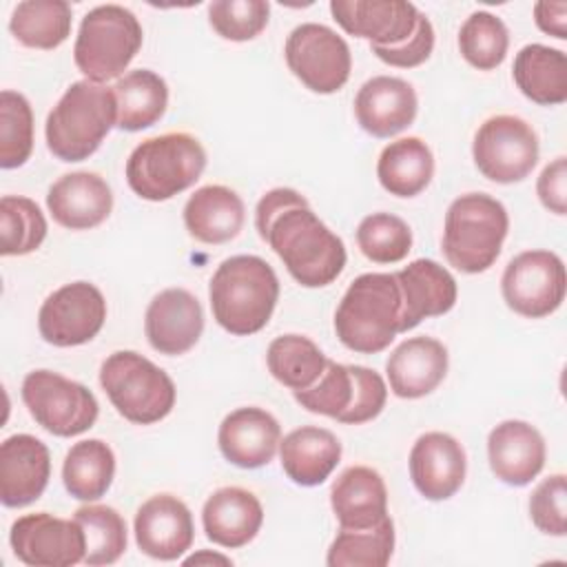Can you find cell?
<instances>
[{
  "label": "cell",
  "mask_w": 567,
  "mask_h": 567,
  "mask_svg": "<svg viewBox=\"0 0 567 567\" xmlns=\"http://www.w3.org/2000/svg\"><path fill=\"white\" fill-rule=\"evenodd\" d=\"M33 151V111L29 100L4 89L0 93V166L18 168Z\"/></svg>",
  "instance_id": "40"
},
{
  "label": "cell",
  "mask_w": 567,
  "mask_h": 567,
  "mask_svg": "<svg viewBox=\"0 0 567 567\" xmlns=\"http://www.w3.org/2000/svg\"><path fill=\"white\" fill-rule=\"evenodd\" d=\"M286 64L312 93L330 95L343 89L352 71L348 42L326 24L303 22L295 27L284 47Z\"/></svg>",
  "instance_id": "11"
},
{
  "label": "cell",
  "mask_w": 567,
  "mask_h": 567,
  "mask_svg": "<svg viewBox=\"0 0 567 567\" xmlns=\"http://www.w3.org/2000/svg\"><path fill=\"white\" fill-rule=\"evenodd\" d=\"M518 91L540 104L558 106L567 100V55L547 44H525L512 66Z\"/></svg>",
  "instance_id": "30"
},
{
  "label": "cell",
  "mask_w": 567,
  "mask_h": 567,
  "mask_svg": "<svg viewBox=\"0 0 567 567\" xmlns=\"http://www.w3.org/2000/svg\"><path fill=\"white\" fill-rule=\"evenodd\" d=\"M419 109L416 91L394 75H374L361 84L354 97L359 126L374 137H392L405 131Z\"/></svg>",
  "instance_id": "22"
},
{
  "label": "cell",
  "mask_w": 567,
  "mask_h": 567,
  "mask_svg": "<svg viewBox=\"0 0 567 567\" xmlns=\"http://www.w3.org/2000/svg\"><path fill=\"white\" fill-rule=\"evenodd\" d=\"M536 193L540 204L554 213L565 215L567 210V159L560 155L543 168L536 182Z\"/></svg>",
  "instance_id": "47"
},
{
  "label": "cell",
  "mask_w": 567,
  "mask_h": 567,
  "mask_svg": "<svg viewBox=\"0 0 567 567\" xmlns=\"http://www.w3.org/2000/svg\"><path fill=\"white\" fill-rule=\"evenodd\" d=\"M295 401L312 414L339 419L352 401V372L350 365L328 359L321 377L306 390L292 392Z\"/></svg>",
  "instance_id": "43"
},
{
  "label": "cell",
  "mask_w": 567,
  "mask_h": 567,
  "mask_svg": "<svg viewBox=\"0 0 567 567\" xmlns=\"http://www.w3.org/2000/svg\"><path fill=\"white\" fill-rule=\"evenodd\" d=\"M206 168V151L190 133H164L137 144L126 159L131 190L148 202H166L190 188Z\"/></svg>",
  "instance_id": "6"
},
{
  "label": "cell",
  "mask_w": 567,
  "mask_h": 567,
  "mask_svg": "<svg viewBox=\"0 0 567 567\" xmlns=\"http://www.w3.org/2000/svg\"><path fill=\"white\" fill-rule=\"evenodd\" d=\"M545 439L527 421L507 419L487 436V461L494 476L512 487L529 485L545 467Z\"/></svg>",
  "instance_id": "20"
},
{
  "label": "cell",
  "mask_w": 567,
  "mask_h": 567,
  "mask_svg": "<svg viewBox=\"0 0 567 567\" xmlns=\"http://www.w3.org/2000/svg\"><path fill=\"white\" fill-rule=\"evenodd\" d=\"M565 264L551 250H525L516 255L501 277V292L507 308L527 319H543L556 312L565 299Z\"/></svg>",
  "instance_id": "12"
},
{
  "label": "cell",
  "mask_w": 567,
  "mask_h": 567,
  "mask_svg": "<svg viewBox=\"0 0 567 567\" xmlns=\"http://www.w3.org/2000/svg\"><path fill=\"white\" fill-rule=\"evenodd\" d=\"M447 348L434 337H410L385 361L390 390L399 399H421L434 392L447 374Z\"/></svg>",
  "instance_id": "25"
},
{
  "label": "cell",
  "mask_w": 567,
  "mask_h": 567,
  "mask_svg": "<svg viewBox=\"0 0 567 567\" xmlns=\"http://www.w3.org/2000/svg\"><path fill=\"white\" fill-rule=\"evenodd\" d=\"M394 277L401 290V332L450 312L456 303V279L434 259H414Z\"/></svg>",
  "instance_id": "23"
},
{
  "label": "cell",
  "mask_w": 567,
  "mask_h": 567,
  "mask_svg": "<svg viewBox=\"0 0 567 567\" xmlns=\"http://www.w3.org/2000/svg\"><path fill=\"white\" fill-rule=\"evenodd\" d=\"M534 22L543 33L565 40L567 38V2H536Z\"/></svg>",
  "instance_id": "48"
},
{
  "label": "cell",
  "mask_w": 567,
  "mask_h": 567,
  "mask_svg": "<svg viewBox=\"0 0 567 567\" xmlns=\"http://www.w3.org/2000/svg\"><path fill=\"white\" fill-rule=\"evenodd\" d=\"M264 523L259 498L244 487H219L202 507L206 538L219 547L237 549L248 545Z\"/></svg>",
  "instance_id": "26"
},
{
  "label": "cell",
  "mask_w": 567,
  "mask_h": 567,
  "mask_svg": "<svg viewBox=\"0 0 567 567\" xmlns=\"http://www.w3.org/2000/svg\"><path fill=\"white\" fill-rule=\"evenodd\" d=\"M270 374L292 392L310 388L326 370L328 357L303 334H281L270 341L266 352Z\"/></svg>",
  "instance_id": "35"
},
{
  "label": "cell",
  "mask_w": 567,
  "mask_h": 567,
  "mask_svg": "<svg viewBox=\"0 0 567 567\" xmlns=\"http://www.w3.org/2000/svg\"><path fill=\"white\" fill-rule=\"evenodd\" d=\"M208 299L215 321L226 332L248 337L270 321L279 299V279L266 259L235 255L213 272Z\"/></svg>",
  "instance_id": "2"
},
{
  "label": "cell",
  "mask_w": 567,
  "mask_h": 567,
  "mask_svg": "<svg viewBox=\"0 0 567 567\" xmlns=\"http://www.w3.org/2000/svg\"><path fill=\"white\" fill-rule=\"evenodd\" d=\"M20 392L33 421L53 436H78L93 427L100 414L97 399L86 385L53 370L29 372Z\"/></svg>",
  "instance_id": "9"
},
{
  "label": "cell",
  "mask_w": 567,
  "mask_h": 567,
  "mask_svg": "<svg viewBox=\"0 0 567 567\" xmlns=\"http://www.w3.org/2000/svg\"><path fill=\"white\" fill-rule=\"evenodd\" d=\"M270 18L266 0H215L208 4V22L230 42H246L257 38Z\"/></svg>",
  "instance_id": "42"
},
{
  "label": "cell",
  "mask_w": 567,
  "mask_h": 567,
  "mask_svg": "<svg viewBox=\"0 0 567 567\" xmlns=\"http://www.w3.org/2000/svg\"><path fill=\"white\" fill-rule=\"evenodd\" d=\"M372 53L390 64V66H399V69H412L423 64L434 49V27L430 22V18L425 13L419 16V24L416 31L401 44L396 47H370Z\"/></svg>",
  "instance_id": "46"
},
{
  "label": "cell",
  "mask_w": 567,
  "mask_h": 567,
  "mask_svg": "<svg viewBox=\"0 0 567 567\" xmlns=\"http://www.w3.org/2000/svg\"><path fill=\"white\" fill-rule=\"evenodd\" d=\"M507 49L509 31L505 22L489 11H474L458 29V51L463 60L478 71L501 66Z\"/></svg>",
  "instance_id": "39"
},
{
  "label": "cell",
  "mask_w": 567,
  "mask_h": 567,
  "mask_svg": "<svg viewBox=\"0 0 567 567\" xmlns=\"http://www.w3.org/2000/svg\"><path fill=\"white\" fill-rule=\"evenodd\" d=\"M184 563H186V565H210V563H219V565H233V560H230L228 556H224V554H217V551H208V549H202V551H197V554L188 556Z\"/></svg>",
  "instance_id": "49"
},
{
  "label": "cell",
  "mask_w": 567,
  "mask_h": 567,
  "mask_svg": "<svg viewBox=\"0 0 567 567\" xmlns=\"http://www.w3.org/2000/svg\"><path fill=\"white\" fill-rule=\"evenodd\" d=\"M281 441L279 421L255 405L237 408L224 416L217 432V445L224 458L241 470L268 465Z\"/></svg>",
  "instance_id": "21"
},
{
  "label": "cell",
  "mask_w": 567,
  "mask_h": 567,
  "mask_svg": "<svg viewBox=\"0 0 567 567\" xmlns=\"http://www.w3.org/2000/svg\"><path fill=\"white\" fill-rule=\"evenodd\" d=\"M117 102V128L122 131H142L159 122L168 106V86L151 69H135L124 73L115 86Z\"/></svg>",
  "instance_id": "32"
},
{
  "label": "cell",
  "mask_w": 567,
  "mask_h": 567,
  "mask_svg": "<svg viewBox=\"0 0 567 567\" xmlns=\"http://www.w3.org/2000/svg\"><path fill=\"white\" fill-rule=\"evenodd\" d=\"M71 4L64 0H24L18 2L9 31L29 49H58L71 35Z\"/></svg>",
  "instance_id": "34"
},
{
  "label": "cell",
  "mask_w": 567,
  "mask_h": 567,
  "mask_svg": "<svg viewBox=\"0 0 567 567\" xmlns=\"http://www.w3.org/2000/svg\"><path fill=\"white\" fill-rule=\"evenodd\" d=\"M379 184L394 197H416L434 177V155L421 137L390 142L377 162Z\"/></svg>",
  "instance_id": "31"
},
{
  "label": "cell",
  "mask_w": 567,
  "mask_h": 567,
  "mask_svg": "<svg viewBox=\"0 0 567 567\" xmlns=\"http://www.w3.org/2000/svg\"><path fill=\"white\" fill-rule=\"evenodd\" d=\"M144 31L135 13L122 4H100L82 22L73 47L80 73L97 84L120 80L142 49Z\"/></svg>",
  "instance_id": "7"
},
{
  "label": "cell",
  "mask_w": 567,
  "mask_h": 567,
  "mask_svg": "<svg viewBox=\"0 0 567 567\" xmlns=\"http://www.w3.org/2000/svg\"><path fill=\"white\" fill-rule=\"evenodd\" d=\"M115 124L117 102L113 86L78 80L47 115V146L62 162H82L100 148Z\"/></svg>",
  "instance_id": "4"
},
{
  "label": "cell",
  "mask_w": 567,
  "mask_h": 567,
  "mask_svg": "<svg viewBox=\"0 0 567 567\" xmlns=\"http://www.w3.org/2000/svg\"><path fill=\"white\" fill-rule=\"evenodd\" d=\"M246 208L241 197L221 184L197 188L184 206V226L202 244H226L244 228Z\"/></svg>",
  "instance_id": "29"
},
{
  "label": "cell",
  "mask_w": 567,
  "mask_h": 567,
  "mask_svg": "<svg viewBox=\"0 0 567 567\" xmlns=\"http://www.w3.org/2000/svg\"><path fill=\"white\" fill-rule=\"evenodd\" d=\"M51 454L33 434L7 436L0 445V501L4 507L35 503L49 485Z\"/></svg>",
  "instance_id": "19"
},
{
  "label": "cell",
  "mask_w": 567,
  "mask_h": 567,
  "mask_svg": "<svg viewBox=\"0 0 567 567\" xmlns=\"http://www.w3.org/2000/svg\"><path fill=\"white\" fill-rule=\"evenodd\" d=\"M133 532L140 551L155 560L182 558L195 538L190 509L173 494H155L144 501L135 512Z\"/></svg>",
  "instance_id": "15"
},
{
  "label": "cell",
  "mask_w": 567,
  "mask_h": 567,
  "mask_svg": "<svg viewBox=\"0 0 567 567\" xmlns=\"http://www.w3.org/2000/svg\"><path fill=\"white\" fill-rule=\"evenodd\" d=\"M144 332L153 350L166 357L188 352L204 332V310L186 288H166L153 297L144 315Z\"/></svg>",
  "instance_id": "17"
},
{
  "label": "cell",
  "mask_w": 567,
  "mask_h": 567,
  "mask_svg": "<svg viewBox=\"0 0 567 567\" xmlns=\"http://www.w3.org/2000/svg\"><path fill=\"white\" fill-rule=\"evenodd\" d=\"M9 543L16 558L31 567H71L84 563L86 554L82 525L47 512L16 518Z\"/></svg>",
  "instance_id": "14"
},
{
  "label": "cell",
  "mask_w": 567,
  "mask_h": 567,
  "mask_svg": "<svg viewBox=\"0 0 567 567\" xmlns=\"http://www.w3.org/2000/svg\"><path fill=\"white\" fill-rule=\"evenodd\" d=\"M540 144L534 126L518 115L485 120L472 144V157L483 177L496 184L525 179L538 162Z\"/></svg>",
  "instance_id": "10"
},
{
  "label": "cell",
  "mask_w": 567,
  "mask_h": 567,
  "mask_svg": "<svg viewBox=\"0 0 567 567\" xmlns=\"http://www.w3.org/2000/svg\"><path fill=\"white\" fill-rule=\"evenodd\" d=\"M357 244L370 261L396 264L412 250V230L392 213H372L359 221Z\"/></svg>",
  "instance_id": "41"
},
{
  "label": "cell",
  "mask_w": 567,
  "mask_h": 567,
  "mask_svg": "<svg viewBox=\"0 0 567 567\" xmlns=\"http://www.w3.org/2000/svg\"><path fill=\"white\" fill-rule=\"evenodd\" d=\"M509 230L505 206L487 193L456 197L443 226V255L461 272H485L501 255Z\"/></svg>",
  "instance_id": "5"
},
{
  "label": "cell",
  "mask_w": 567,
  "mask_h": 567,
  "mask_svg": "<svg viewBox=\"0 0 567 567\" xmlns=\"http://www.w3.org/2000/svg\"><path fill=\"white\" fill-rule=\"evenodd\" d=\"M106 321V301L97 286L71 281L53 290L40 306V337L55 348L89 343Z\"/></svg>",
  "instance_id": "13"
},
{
  "label": "cell",
  "mask_w": 567,
  "mask_h": 567,
  "mask_svg": "<svg viewBox=\"0 0 567 567\" xmlns=\"http://www.w3.org/2000/svg\"><path fill=\"white\" fill-rule=\"evenodd\" d=\"M84 532L86 554L84 563L91 567L113 565L126 549V520L109 505H82L73 516Z\"/></svg>",
  "instance_id": "38"
},
{
  "label": "cell",
  "mask_w": 567,
  "mask_h": 567,
  "mask_svg": "<svg viewBox=\"0 0 567 567\" xmlns=\"http://www.w3.org/2000/svg\"><path fill=\"white\" fill-rule=\"evenodd\" d=\"M115 476V454L102 439H86L75 445L64 456L62 483L66 492L78 501L102 498Z\"/></svg>",
  "instance_id": "33"
},
{
  "label": "cell",
  "mask_w": 567,
  "mask_h": 567,
  "mask_svg": "<svg viewBox=\"0 0 567 567\" xmlns=\"http://www.w3.org/2000/svg\"><path fill=\"white\" fill-rule=\"evenodd\" d=\"M465 450L447 432H425L410 450V478L427 501L452 498L465 481Z\"/></svg>",
  "instance_id": "18"
},
{
  "label": "cell",
  "mask_w": 567,
  "mask_h": 567,
  "mask_svg": "<svg viewBox=\"0 0 567 567\" xmlns=\"http://www.w3.org/2000/svg\"><path fill=\"white\" fill-rule=\"evenodd\" d=\"M47 219L40 206L22 195L0 199V252L20 257L38 250L47 237Z\"/></svg>",
  "instance_id": "37"
},
{
  "label": "cell",
  "mask_w": 567,
  "mask_h": 567,
  "mask_svg": "<svg viewBox=\"0 0 567 567\" xmlns=\"http://www.w3.org/2000/svg\"><path fill=\"white\" fill-rule=\"evenodd\" d=\"M394 551V523L390 516L372 527H339L326 563L330 567H385Z\"/></svg>",
  "instance_id": "36"
},
{
  "label": "cell",
  "mask_w": 567,
  "mask_h": 567,
  "mask_svg": "<svg viewBox=\"0 0 567 567\" xmlns=\"http://www.w3.org/2000/svg\"><path fill=\"white\" fill-rule=\"evenodd\" d=\"M279 458L286 476L301 485H321L341 461L339 439L317 425H301L279 441Z\"/></svg>",
  "instance_id": "28"
},
{
  "label": "cell",
  "mask_w": 567,
  "mask_h": 567,
  "mask_svg": "<svg viewBox=\"0 0 567 567\" xmlns=\"http://www.w3.org/2000/svg\"><path fill=\"white\" fill-rule=\"evenodd\" d=\"M330 507L339 527L363 529L388 516V489L383 476L368 465L343 470L330 487Z\"/></svg>",
  "instance_id": "27"
},
{
  "label": "cell",
  "mask_w": 567,
  "mask_h": 567,
  "mask_svg": "<svg viewBox=\"0 0 567 567\" xmlns=\"http://www.w3.org/2000/svg\"><path fill=\"white\" fill-rule=\"evenodd\" d=\"M47 208L60 226L69 230H89L111 215L113 193L106 179L97 173L75 171L49 186Z\"/></svg>",
  "instance_id": "24"
},
{
  "label": "cell",
  "mask_w": 567,
  "mask_h": 567,
  "mask_svg": "<svg viewBox=\"0 0 567 567\" xmlns=\"http://www.w3.org/2000/svg\"><path fill=\"white\" fill-rule=\"evenodd\" d=\"M334 332L352 352L385 350L401 332V290L394 272L359 275L337 306Z\"/></svg>",
  "instance_id": "3"
},
{
  "label": "cell",
  "mask_w": 567,
  "mask_h": 567,
  "mask_svg": "<svg viewBox=\"0 0 567 567\" xmlns=\"http://www.w3.org/2000/svg\"><path fill=\"white\" fill-rule=\"evenodd\" d=\"M259 237L277 252L290 277L303 288L332 284L346 266V246L295 188L268 190L255 208Z\"/></svg>",
  "instance_id": "1"
},
{
  "label": "cell",
  "mask_w": 567,
  "mask_h": 567,
  "mask_svg": "<svg viewBox=\"0 0 567 567\" xmlns=\"http://www.w3.org/2000/svg\"><path fill=\"white\" fill-rule=\"evenodd\" d=\"M330 13L346 33L370 40V47L405 42L416 31L421 16L405 0H332Z\"/></svg>",
  "instance_id": "16"
},
{
  "label": "cell",
  "mask_w": 567,
  "mask_h": 567,
  "mask_svg": "<svg viewBox=\"0 0 567 567\" xmlns=\"http://www.w3.org/2000/svg\"><path fill=\"white\" fill-rule=\"evenodd\" d=\"M532 523L549 536H565L567 532V481L565 474L543 478L529 496Z\"/></svg>",
  "instance_id": "44"
},
{
  "label": "cell",
  "mask_w": 567,
  "mask_h": 567,
  "mask_svg": "<svg viewBox=\"0 0 567 567\" xmlns=\"http://www.w3.org/2000/svg\"><path fill=\"white\" fill-rule=\"evenodd\" d=\"M350 372H352V401L337 421L346 425H361L381 414L388 399V385L383 377L372 368L350 365Z\"/></svg>",
  "instance_id": "45"
},
{
  "label": "cell",
  "mask_w": 567,
  "mask_h": 567,
  "mask_svg": "<svg viewBox=\"0 0 567 567\" xmlns=\"http://www.w3.org/2000/svg\"><path fill=\"white\" fill-rule=\"evenodd\" d=\"M100 385L117 414L135 425L166 419L177 396L173 379L135 350L109 354L100 368Z\"/></svg>",
  "instance_id": "8"
}]
</instances>
